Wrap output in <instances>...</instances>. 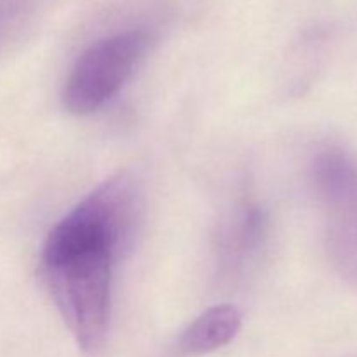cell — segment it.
I'll list each match as a JSON object with an SVG mask.
<instances>
[{
  "label": "cell",
  "mask_w": 357,
  "mask_h": 357,
  "mask_svg": "<svg viewBox=\"0 0 357 357\" xmlns=\"http://www.w3.org/2000/svg\"><path fill=\"white\" fill-rule=\"evenodd\" d=\"M28 0H0V45L10 37L21 17L24 16Z\"/></svg>",
  "instance_id": "cell-6"
},
{
  "label": "cell",
  "mask_w": 357,
  "mask_h": 357,
  "mask_svg": "<svg viewBox=\"0 0 357 357\" xmlns=\"http://www.w3.org/2000/svg\"><path fill=\"white\" fill-rule=\"evenodd\" d=\"M243 326V316L232 305H216L204 310L188 324L180 337V349L185 354L201 356L225 347Z\"/></svg>",
  "instance_id": "cell-5"
},
{
  "label": "cell",
  "mask_w": 357,
  "mask_h": 357,
  "mask_svg": "<svg viewBox=\"0 0 357 357\" xmlns=\"http://www.w3.org/2000/svg\"><path fill=\"white\" fill-rule=\"evenodd\" d=\"M142 208L138 183L121 171L63 216L42 248V279L87 354H96L107 340L114 267L132 246Z\"/></svg>",
  "instance_id": "cell-1"
},
{
  "label": "cell",
  "mask_w": 357,
  "mask_h": 357,
  "mask_svg": "<svg viewBox=\"0 0 357 357\" xmlns=\"http://www.w3.org/2000/svg\"><path fill=\"white\" fill-rule=\"evenodd\" d=\"M267 237V215L257 204L241 206L234 215L220 243L222 261L230 271H239L253 260Z\"/></svg>",
  "instance_id": "cell-4"
},
{
  "label": "cell",
  "mask_w": 357,
  "mask_h": 357,
  "mask_svg": "<svg viewBox=\"0 0 357 357\" xmlns=\"http://www.w3.org/2000/svg\"><path fill=\"white\" fill-rule=\"evenodd\" d=\"M152 37L146 30H128L105 37L87 47L73 65L63 105L73 115L100 110L122 89L149 51Z\"/></svg>",
  "instance_id": "cell-3"
},
{
  "label": "cell",
  "mask_w": 357,
  "mask_h": 357,
  "mask_svg": "<svg viewBox=\"0 0 357 357\" xmlns=\"http://www.w3.org/2000/svg\"><path fill=\"white\" fill-rule=\"evenodd\" d=\"M324 213V243L331 265L357 288V162L338 146L321 150L310 166Z\"/></svg>",
  "instance_id": "cell-2"
}]
</instances>
